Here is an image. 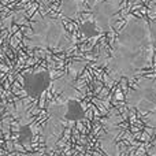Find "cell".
Instances as JSON below:
<instances>
[{
  "instance_id": "6da1fadb",
  "label": "cell",
  "mask_w": 156,
  "mask_h": 156,
  "mask_svg": "<svg viewBox=\"0 0 156 156\" xmlns=\"http://www.w3.org/2000/svg\"><path fill=\"white\" fill-rule=\"evenodd\" d=\"M154 55L149 25L145 19L130 16L114 43L108 70L114 78H132L151 62Z\"/></svg>"
},
{
  "instance_id": "52a82bcc",
  "label": "cell",
  "mask_w": 156,
  "mask_h": 156,
  "mask_svg": "<svg viewBox=\"0 0 156 156\" xmlns=\"http://www.w3.org/2000/svg\"><path fill=\"white\" fill-rule=\"evenodd\" d=\"M62 12L67 18H76L78 15V4L74 0H63L62 2Z\"/></svg>"
},
{
  "instance_id": "30bf717a",
  "label": "cell",
  "mask_w": 156,
  "mask_h": 156,
  "mask_svg": "<svg viewBox=\"0 0 156 156\" xmlns=\"http://www.w3.org/2000/svg\"><path fill=\"white\" fill-rule=\"evenodd\" d=\"M149 34H151L152 47H154V54L156 55V19L149 25Z\"/></svg>"
},
{
  "instance_id": "9c48e42d",
  "label": "cell",
  "mask_w": 156,
  "mask_h": 156,
  "mask_svg": "<svg viewBox=\"0 0 156 156\" xmlns=\"http://www.w3.org/2000/svg\"><path fill=\"white\" fill-rule=\"evenodd\" d=\"M81 30L83 32V34L86 36V37H90V36H97L99 34V27L96 26V23H92V22H85V23L82 25V27H81Z\"/></svg>"
},
{
  "instance_id": "277c9868",
  "label": "cell",
  "mask_w": 156,
  "mask_h": 156,
  "mask_svg": "<svg viewBox=\"0 0 156 156\" xmlns=\"http://www.w3.org/2000/svg\"><path fill=\"white\" fill-rule=\"evenodd\" d=\"M122 0H103L93 5L92 15L96 26L103 32H110L112 29L114 18L121 8Z\"/></svg>"
},
{
  "instance_id": "3957f363",
  "label": "cell",
  "mask_w": 156,
  "mask_h": 156,
  "mask_svg": "<svg viewBox=\"0 0 156 156\" xmlns=\"http://www.w3.org/2000/svg\"><path fill=\"white\" fill-rule=\"evenodd\" d=\"M129 105L137 108L141 114L156 110V80H143L132 89L127 96Z\"/></svg>"
},
{
  "instance_id": "ba28073f",
  "label": "cell",
  "mask_w": 156,
  "mask_h": 156,
  "mask_svg": "<svg viewBox=\"0 0 156 156\" xmlns=\"http://www.w3.org/2000/svg\"><path fill=\"white\" fill-rule=\"evenodd\" d=\"M32 138H33V133H32V130H30V126H27V125L22 126L21 130H19V137H18L19 143L23 147H27L32 143Z\"/></svg>"
},
{
  "instance_id": "8992f818",
  "label": "cell",
  "mask_w": 156,
  "mask_h": 156,
  "mask_svg": "<svg viewBox=\"0 0 156 156\" xmlns=\"http://www.w3.org/2000/svg\"><path fill=\"white\" fill-rule=\"evenodd\" d=\"M63 118L69 122H78L85 118V110L82 104L76 99H70L65 104V115Z\"/></svg>"
},
{
  "instance_id": "5b68a950",
  "label": "cell",
  "mask_w": 156,
  "mask_h": 156,
  "mask_svg": "<svg viewBox=\"0 0 156 156\" xmlns=\"http://www.w3.org/2000/svg\"><path fill=\"white\" fill-rule=\"evenodd\" d=\"M51 73L48 70L26 73L23 76V90L32 99H40L44 92L51 86Z\"/></svg>"
},
{
  "instance_id": "7a4b0ae2",
  "label": "cell",
  "mask_w": 156,
  "mask_h": 156,
  "mask_svg": "<svg viewBox=\"0 0 156 156\" xmlns=\"http://www.w3.org/2000/svg\"><path fill=\"white\" fill-rule=\"evenodd\" d=\"M29 44L41 48H60L63 44L67 45L66 33L59 19L43 18L33 25Z\"/></svg>"
}]
</instances>
